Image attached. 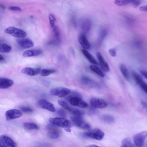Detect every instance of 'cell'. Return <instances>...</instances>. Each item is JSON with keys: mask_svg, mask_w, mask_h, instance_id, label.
I'll return each mask as SVG.
<instances>
[{"mask_svg": "<svg viewBox=\"0 0 147 147\" xmlns=\"http://www.w3.org/2000/svg\"><path fill=\"white\" fill-rule=\"evenodd\" d=\"M82 135L86 138L101 140L103 138L105 134L101 129L95 128L90 131L83 133Z\"/></svg>", "mask_w": 147, "mask_h": 147, "instance_id": "1", "label": "cell"}, {"mask_svg": "<svg viewBox=\"0 0 147 147\" xmlns=\"http://www.w3.org/2000/svg\"><path fill=\"white\" fill-rule=\"evenodd\" d=\"M49 121L53 125L65 128H70L72 126V123L69 120L63 117L50 118Z\"/></svg>", "mask_w": 147, "mask_h": 147, "instance_id": "2", "label": "cell"}, {"mask_svg": "<svg viewBox=\"0 0 147 147\" xmlns=\"http://www.w3.org/2000/svg\"><path fill=\"white\" fill-rule=\"evenodd\" d=\"M6 34L19 38H24L27 35L26 33L23 30L13 27H10L5 30Z\"/></svg>", "mask_w": 147, "mask_h": 147, "instance_id": "3", "label": "cell"}, {"mask_svg": "<svg viewBox=\"0 0 147 147\" xmlns=\"http://www.w3.org/2000/svg\"><path fill=\"white\" fill-rule=\"evenodd\" d=\"M70 119L74 124L81 128L88 129L90 128V125L83 119L82 117L73 115Z\"/></svg>", "mask_w": 147, "mask_h": 147, "instance_id": "4", "label": "cell"}, {"mask_svg": "<svg viewBox=\"0 0 147 147\" xmlns=\"http://www.w3.org/2000/svg\"><path fill=\"white\" fill-rule=\"evenodd\" d=\"M58 103L59 105L72 114L74 115L82 117L84 115V113L83 111L79 109L71 107L63 101L59 100Z\"/></svg>", "mask_w": 147, "mask_h": 147, "instance_id": "5", "label": "cell"}, {"mask_svg": "<svg viewBox=\"0 0 147 147\" xmlns=\"http://www.w3.org/2000/svg\"><path fill=\"white\" fill-rule=\"evenodd\" d=\"M17 143L9 137L4 135L0 136V147H17Z\"/></svg>", "mask_w": 147, "mask_h": 147, "instance_id": "6", "label": "cell"}, {"mask_svg": "<svg viewBox=\"0 0 147 147\" xmlns=\"http://www.w3.org/2000/svg\"><path fill=\"white\" fill-rule=\"evenodd\" d=\"M90 102L91 107L94 109H104L108 105L107 102L105 100L99 98H92Z\"/></svg>", "mask_w": 147, "mask_h": 147, "instance_id": "7", "label": "cell"}, {"mask_svg": "<svg viewBox=\"0 0 147 147\" xmlns=\"http://www.w3.org/2000/svg\"><path fill=\"white\" fill-rule=\"evenodd\" d=\"M147 136V132L144 131L136 134L134 136V142L136 147H142L143 146Z\"/></svg>", "mask_w": 147, "mask_h": 147, "instance_id": "8", "label": "cell"}, {"mask_svg": "<svg viewBox=\"0 0 147 147\" xmlns=\"http://www.w3.org/2000/svg\"><path fill=\"white\" fill-rule=\"evenodd\" d=\"M70 92V91L69 89L63 87L54 88L50 90L52 95L60 97H64L69 94Z\"/></svg>", "mask_w": 147, "mask_h": 147, "instance_id": "9", "label": "cell"}, {"mask_svg": "<svg viewBox=\"0 0 147 147\" xmlns=\"http://www.w3.org/2000/svg\"><path fill=\"white\" fill-rule=\"evenodd\" d=\"M133 77L138 85L146 93L147 92V85L142 76L135 71L132 72Z\"/></svg>", "mask_w": 147, "mask_h": 147, "instance_id": "10", "label": "cell"}, {"mask_svg": "<svg viewBox=\"0 0 147 147\" xmlns=\"http://www.w3.org/2000/svg\"><path fill=\"white\" fill-rule=\"evenodd\" d=\"M22 114L20 111L13 109L7 111L5 113V116L6 120L9 121L19 118Z\"/></svg>", "mask_w": 147, "mask_h": 147, "instance_id": "11", "label": "cell"}, {"mask_svg": "<svg viewBox=\"0 0 147 147\" xmlns=\"http://www.w3.org/2000/svg\"><path fill=\"white\" fill-rule=\"evenodd\" d=\"M69 101L71 105L81 108H86L88 107V105L82 98L76 96H72L69 98Z\"/></svg>", "mask_w": 147, "mask_h": 147, "instance_id": "12", "label": "cell"}, {"mask_svg": "<svg viewBox=\"0 0 147 147\" xmlns=\"http://www.w3.org/2000/svg\"><path fill=\"white\" fill-rule=\"evenodd\" d=\"M55 126L56 125L51 123L49 124L47 126L49 131L48 135L49 137L51 139H57L59 136V131Z\"/></svg>", "mask_w": 147, "mask_h": 147, "instance_id": "13", "label": "cell"}, {"mask_svg": "<svg viewBox=\"0 0 147 147\" xmlns=\"http://www.w3.org/2000/svg\"><path fill=\"white\" fill-rule=\"evenodd\" d=\"M96 56L100 66L103 71L108 72L110 70V68L108 63L105 60L101 53L99 52L96 53Z\"/></svg>", "mask_w": 147, "mask_h": 147, "instance_id": "14", "label": "cell"}, {"mask_svg": "<svg viewBox=\"0 0 147 147\" xmlns=\"http://www.w3.org/2000/svg\"><path fill=\"white\" fill-rule=\"evenodd\" d=\"M17 42L18 45L24 49H28L33 47L34 43L30 39L26 38H21L17 39Z\"/></svg>", "mask_w": 147, "mask_h": 147, "instance_id": "15", "label": "cell"}, {"mask_svg": "<svg viewBox=\"0 0 147 147\" xmlns=\"http://www.w3.org/2000/svg\"><path fill=\"white\" fill-rule=\"evenodd\" d=\"M38 105L40 107L49 111L55 112L56 111L53 105L47 100L45 99L40 100L38 102Z\"/></svg>", "mask_w": 147, "mask_h": 147, "instance_id": "16", "label": "cell"}, {"mask_svg": "<svg viewBox=\"0 0 147 147\" xmlns=\"http://www.w3.org/2000/svg\"><path fill=\"white\" fill-rule=\"evenodd\" d=\"M81 82L83 84L90 88H95L98 85L96 82L86 76L82 78Z\"/></svg>", "mask_w": 147, "mask_h": 147, "instance_id": "17", "label": "cell"}, {"mask_svg": "<svg viewBox=\"0 0 147 147\" xmlns=\"http://www.w3.org/2000/svg\"><path fill=\"white\" fill-rule=\"evenodd\" d=\"M41 69L40 68H33L27 67L23 68L21 72L24 74L30 76H34L39 74L41 72Z\"/></svg>", "mask_w": 147, "mask_h": 147, "instance_id": "18", "label": "cell"}, {"mask_svg": "<svg viewBox=\"0 0 147 147\" xmlns=\"http://www.w3.org/2000/svg\"><path fill=\"white\" fill-rule=\"evenodd\" d=\"M13 84V81L9 79L0 77V88L5 89L11 86Z\"/></svg>", "mask_w": 147, "mask_h": 147, "instance_id": "19", "label": "cell"}, {"mask_svg": "<svg viewBox=\"0 0 147 147\" xmlns=\"http://www.w3.org/2000/svg\"><path fill=\"white\" fill-rule=\"evenodd\" d=\"M78 40L82 47L84 49H88L90 48V44L84 34H81L79 37Z\"/></svg>", "mask_w": 147, "mask_h": 147, "instance_id": "20", "label": "cell"}, {"mask_svg": "<svg viewBox=\"0 0 147 147\" xmlns=\"http://www.w3.org/2000/svg\"><path fill=\"white\" fill-rule=\"evenodd\" d=\"M100 119L103 122L109 124H113L115 121L114 117L109 114L101 115L100 117Z\"/></svg>", "mask_w": 147, "mask_h": 147, "instance_id": "21", "label": "cell"}, {"mask_svg": "<svg viewBox=\"0 0 147 147\" xmlns=\"http://www.w3.org/2000/svg\"><path fill=\"white\" fill-rule=\"evenodd\" d=\"M81 52L84 55L93 65H98V63L93 56L86 50L83 49Z\"/></svg>", "mask_w": 147, "mask_h": 147, "instance_id": "22", "label": "cell"}, {"mask_svg": "<svg viewBox=\"0 0 147 147\" xmlns=\"http://www.w3.org/2000/svg\"><path fill=\"white\" fill-rule=\"evenodd\" d=\"M120 68L123 76L126 79L129 80L130 78L126 66L124 64H122L120 65Z\"/></svg>", "mask_w": 147, "mask_h": 147, "instance_id": "23", "label": "cell"}, {"mask_svg": "<svg viewBox=\"0 0 147 147\" xmlns=\"http://www.w3.org/2000/svg\"><path fill=\"white\" fill-rule=\"evenodd\" d=\"M11 50V46L6 43H0V52L3 53H8Z\"/></svg>", "mask_w": 147, "mask_h": 147, "instance_id": "24", "label": "cell"}, {"mask_svg": "<svg viewBox=\"0 0 147 147\" xmlns=\"http://www.w3.org/2000/svg\"><path fill=\"white\" fill-rule=\"evenodd\" d=\"M90 69L98 76L102 78L104 77V74L98 67L92 64L90 65Z\"/></svg>", "mask_w": 147, "mask_h": 147, "instance_id": "25", "label": "cell"}, {"mask_svg": "<svg viewBox=\"0 0 147 147\" xmlns=\"http://www.w3.org/2000/svg\"><path fill=\"white\" fill-rule=\"evenodd\" d=\"M121 147H134V146L129 139L126 138L122 140Z\"/></svg>", "mask_w": 147, "mask_h": 147, "instance_id": "26", "label": "cell"}, {"mask_svg": "<svg viewBox=\"0 0 147 147\" xmlns=\"http://www.w3.org/2000/svg\"><path fill=\"white\" fill-rule=\"evenodd\" d=\"M24 127L28 129H37L38 127L35 123L31 122H26L23 125Z\"/></svg>", "mask_w": 147, "mask_h": 147, "instance_id": "27", "label": "cell"}, {"mask_svg": "<svg viewBox=\"0 0 147 147\" xmlns=\"http://www.w3.org/2000/svg\"><path fill=\"white\" fill-rule=\"evenodd\" d=\"M56 71L54 69H44L41 71V74L42 76H46L55 73Z\"/></svg>", "mask_w": 147, "mask_h": 147, "instance_id": "28", "label": "cell"}, {"mask_svg": "<svg viewBox=\"0 0 147 147\" xmlns=\"http://www.w3.org/2000/svg\"><path fill=\"white\" fill-rule=\"evenodd\" d=\"M23 56L25 57L36 56L34 49L27 50L24 52Z\"/></svg>", "mask_w": 147, "mask_h": 147, "instance_id": "29", "label": "cell"}, {"mask_svg": "<svg viewBox=\"0 0 147 147\" xmlns=\"http://www.w3.org/2000/svg\"><path fill=\"white\" fill-rule=\"evenodd\" d=\"M91 22L89 20L85 21L82 25V28L84 30L86 31L89 30L91 27Z\"/></svg>", "mask_w": 147, "mask_h": 147, "instance_id": "30", "label": "cell"}, {"mask_svg": "<svg viewBox=\"0 0 147 147\" xmlns=\"http://www.w3.org/2000/svg\"><path fill=\"white\" fill-rule=\"evenodd\" d=\"M131 0H118L114 1V3L117 5L121 6L125 5L130 3Z\"/></svg>", "mask_w": 147, "mask_h": 147, "instance_id": "31", "label": "cell"}, {"mask_svg": "<svg viewBox=\"0 0 147 147\" xmlns=\"http://www.w3.org/2000/svg\"><path fill=\"white\" fill-rule=\"evenodd\" d=\"M49 19L51 26V27L53 28L55 26L56 19L55 17L53 15L50 14L49 16Z\"/></svg>", "mask_w": 147, "mask_h": 147, "instance_id": "32", "label": "cell"}, {"mask_svg": "<svg viewBox=\"0 0 147 147\" xmlns=\"http://www.w3.org/2000/svg\"><path fill=\"white\" fill-rule=\"evenodd\" d=\"M53 30L54 35L56 38L59 40V39L60 36V31L58 27L56 26L53 28Z\"/></svg>", "mask_w": 147, "mask_h": 147, "instance_id": "33", "label": "cell"}, {"mask_svg": "<svg viewBox=\"0 0 147 147\" xmlns=\"http://www.w3.org/2000/svg\"><path fill=\"white\" fill-rule=\"evenodd\" d=\"M20 109L21 111L25 113H30L33 111V110L32 109L27 107H20Z\"/></svg>", "mask_w": 147, "mask_h": 147, "instance_id": "34", "label": "cell"}, {"mask_svg": "<svg viewBox=\"0 0 147 147\" xmlns=\"http://www.w3.org/2000/svg\"><path fill=\"white\" fill-rule=\"evenodd\" d=\"M107 34V32L105 30L102 31L100 34L99 40L100 42H102Z\"/></svg>", "mask_w": 147, "mask_h": 147, "instance_id": "35", "label": "cell"}, {"mask_svg": "<svg viewBox=\"0 0 147 147\" xmlns=\"http://www.w3.org/2000/svg\"><path fill=\"white\" fill-rule=\"evenodd\" d=\"M57 113L59 115L63 117H66L67 115L66 112L62 109H58L57 110Z\"/></svg>", "mask_w": 147, "mask_h": 147, "instance_id": "36", "label": "cell"}, {"mask_svg": "<svg viewBox=\"0 0 147 147\" xmlns=\"http://www.w3.org/2000/svg\"><path fill=\"white\" fill-rule=\"evenodd\" d=\"M9 9L13 11H21L22 9L19 7L16 6H10L8 7Z\"/></svg>", "mask_w": 147, "mask_h": 147, "instance_id": "37", "label": "cell"}, {"mask_svg": "<svg viewBox=\"0 0 147 147\" xmlns=\"http://www.w3.org/2000/svg\"><path fill=\"white\" fill-rule=\"evenodd\" d=\"M141 3V1L140 0H131L130 3L135 7H137L140 5Z\"/></svg>", "mask_w": 147, "mask_h": 147, "instance_id": "38", "label": "cell"}, {"mask_svg": "<svg viewBox=\"0 0 147 147\" xmlns=\"http://www.w3.org/2000/svg\"><path fill=\"white\" fill-rule=\"evenodd\" d=\"M109 52L112 57H115L116 55V50L115 49L111 48L109 49Z\"/></svg>", "mask_w": 147, "mask_h": 147, "instance_id": "39", "label": "cell"}, {"mask_svg": "<svg viewBox=\"0 0 147 147\" xmlns=\"http://www.w3.org/2000/svg\"><path fill=\"white\" fill-rule=\"evenodd\" d=\"M140 72L142 76H143L146 79L147 78L146 71L144 70H142L140 71Z\"/></svg>", "mask_w": 147, "mask_h": 147, "instance_id": "40", "label": "cell"}, {"mask_svg": "<svg viewBox=\"0 0 147 147\" xmlns=\"http://www.w3.org/2000/svg\"><path fill=\"white\" fill-rule=\"evenodd\" d=\"M95 109L92 108L89 111V114L90 115H94L97 113V110H96Z\"/></svg>", "mask_w": 147, "mask_h": 147, "instance_id": "41", "label": "cell"}, {"mask_svg": "<svg viewBox=\"0 0 147 147\" xmlns=\"http://www.w3.org/2000/svg\"><path fill=\"white\" fill-rule=\"evenodd\" d=\"M140 9L141 11H146L147 10V5L141 6L140 8Z\"/></svg>", "mask_w": 147, "mask_h": 147, "instance_id": "42", "label": "cell"}, {"mask_svg": "<svg viewBox=\"0 0 147 147\" xmlns=\"http://www.w3.org/2000/svg\"><path fill=\"white\" fill-rule=\"evenodd\" d=\"M141 104L144 108L146 109H147V103L146 102L142 101L141 102Z\"/></svg>", "mask_w": 147, "mask_h": 147, "instance_id": "43", "label": "cell"}, {"mask_svg": "<svg viewBox=\"0 0 147 147\" xmlns=\"http://www.w3.org/2000/svg\"><path fill=\"white\" fill-rule=\"evenodd\" d=\"M86 147H102L98 146L96 145L93 144L87 146Z\"/></svg>", "mask_w": 147, "mask_h": 147, "instance_id": "44", "label": "cell"}, {"mask_svg": "<svg viewBox=\"0 0 147 147\" xmlns=\"http://www.w3.org/2000/svg\"><path fill=\"white\" fill-rule=\"evenodd\" d=\"M5 9V7L3 5L0 4V9L1 10H4Z\"/></svg>", "mask_w": 147, "mask_h": 147, "instance_id": "45", "label": "cell"}, {"mask_svg": "<svg viewBox=\"0 0 147 147\" xmlns=\"http://www.w3.org/2000/svg\"><path fill=\"white\" fill-rule=\"evenodd\" d=\"M65 130L68 132H70L71 131V129L69 128H65Z\"/></svg>", "mask_w": 147, "mask_h": 147, "instance_id": "46", "label": "cell"}, {"mask_svg": "<svg viewBox=\"0 0 147 147\" xmlns=\"http://www.w3.org/2000/svg\"><path fill=\"white\" fill-rule=\"evenodd\" d=\"M4 59V58L3 56L0 54V61H3Z\"/></svg>", "mask_w": 147, "mask_h": 147, "instance_id": "47", "label": "cell"}]
</instances>
